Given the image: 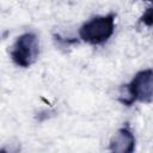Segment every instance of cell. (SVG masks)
Listing matches in <instances>:
<instances>
[{
	"label": "cell",
	"mask_w": 153,
	"mask_h": 153,
	"mask_svg": "<svg viewBox=\"0 0 153 153\" xmlns=\"http://www.w3.org/2000/svg\"><path fill=\"white\" fill-rule=\"evenodd\" d=\"M11 57L13 62L19 67L27 68L32 63H35V61L38 57L37 36L32 32L20 35L12 47Z\"/></svg>",
	"instance_id": "cell-3"
},
{
	"label": "cell",
	"mask_w": 153,
	"mask_h": 153,
	"mask_svg": "<svg viewBox=\"0 0 153 153\" xmlns=\"http://www.w3.org/2000/svg\"><path fill=\"white\" fill-rule=\"evenodd\" d=\"M115 30V14L98 16L82 24L79 30L80 38L92 45H98L106 42Z\"/></svg>",
	"instance_id": "cell-1"
},
{
	"label": "cell",
	"mask_w": 153,
	"mask_h": 153,
	"mask_svg": "<svg viewBox=\"0 0 153 153\" xmlns=\"http://www.w3.org/2000/svg\"><path fill=\"white\" fill-rule=\"evenodd\" d=\"M0 153H8L7 151H5V149H0Z\"/></svg>",
	"instance_id": "cell-6"
},
{
	"label": "cell",
	"mask_w": 153,
	"mask_h": 153,
	"mask_svg": "<svg viewBox=\"0 0 153 153\" xmlns=\"http://www.w3.org/2000/svg\"><path fill=\"white\" fill-rule=\"evenodd\" d=\"M140 22H142L147 26H152V23H153V8H152V6L146 8V11L143 12Z\"/></svg>",
	"instance_id": "cell-5"
},
{
	"label": "cell",
	"mask_w": 153,
	"mask_h": 153,
	"mask_svg": "<svg viewBox=\"0 0 153 153\" xmlns=\"http://www.w3.org/2000/svg\"><path fill=\"white\" fill-rule=\"evenodd\" d=\"M111 153H133L135 149V137L128 126L122 127L112 136L109 145Z\"/></svg>",
	"instance_id": "cell-4"
},
{
	"label": "cell",
	"mask_w": 153,
	"mask_h": 153,
	"mask_svg": "<svg viewBox=\"0 0 153 153\" xmlns=\"http://www.w3.org/2000/svg\"><path fill=\"white\" fill-rule=\"evenodd\" d=\"M127 97L120 102L124 105H130L134 102L151 103L153 98V72L151 68L137 72L131 81L126 86Z\"/></svg>",
	"instance_id": "cell-2"
}]
</instances>
